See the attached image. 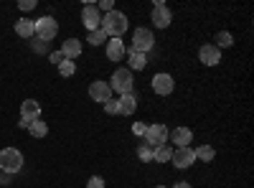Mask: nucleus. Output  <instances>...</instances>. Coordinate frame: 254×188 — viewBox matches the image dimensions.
Returning a JSON list of instances; mask_svg holds the SVG:
<instances>
[{"instance_id": "0eeeda50", "label": "nucleus", "mask_w": 254, "mask_h": 188, "mask_svg": "<svg viewBox=\"0 0 254 188\" xmlns=\"http://www.w3.org/2000/svg\"><path fill=\"white\" fill-rule=\"evenodd\" d=\"M41 115V107H38V102L36 99H26L23 104H20V127H31V122H36Z\"/></svg>"}, {"instance_id": "aec40b11", "label": "nucleus", "mask_w": 254, "mask_h": 188, "mask_svg": "<svg viewBox=\"0 0 254 188\" xmlns=\"http://www.w3.org/2000/svg\"><path fill=\"white\" fill-rule=\"evenodd\" d=\"M127 56H130V69L142 71V69L147 66V56H145V54H137V51H132V49H130V54H127Z\"/></svg>"}, {"instance_id": "f257e3e1", "label": "nucleus", "mask_w": 254, "mask_h": 188, "mask_svg": "<svg viewBox=\"0 0 254 188\" xmlns=\"http://www.w3.org/2000/svg\"><path fill=\"white\" fill-rule=\"evenodd\" d=\"M110 38H120L125 31H127V15L120 13V10H110L102 15V26H99Z\"/></svg>"}, {"instance_id": "6ab92c4d", "label": "nucleus", "mask_w": 254, "mask_h": 188, "mask_svg": "<svg viewBox=\"0 0 254 188\" xmlns=\"http://www.w3.org/2000/svg\"><path fill=\"white\" fill-rule=\"evenodd\" d=\"M173 158V148L171 145H158V148H153V160H158V163H168Z\"/></svg>"}, {"instance_id": "4be33fe9", "label": "nucleus", "mask_w": 254, "mask_h": 188, "mask_svg": "<svg viewBox=\"0 0 254 188\" xmlns=\"http://www.w3.org/2000/svg\"><path fill=\"white\" fill-rule=\"evenodd\" d=\"M31 135L33 137H46L49 135V127H46V122H41V120H36V122H31Z\"/></svg>"}, {"instance_id": "7c9ffc66", "label": "nucleus", "mask_w": 254, "mask_h": 188, "mask_svg": "<svg viewBox=\"0 0 254 188\" xmlns=\"http://www.w3.org/2000/svg\"><path fill=\"white\" fill-rule=\"evenodd\" d=\"M18 8H20V10H31V8H36V0H20Z\"/></svg>"}, {"instance_id": "393cba45", "label": "nucleus", "mask_w": 254, "mask_h": 188, "mask_svg": "<svg viewBox=\"0 0 254 188\" xmlns=\"http://www.w3.org/2000/svg\"><path fill=\"white\" fill-rule=\"evenodd\" d=\"M87 41H89V44H92V46H99V44H104V41H107V33H104L102 28H99V31H92Z\"/></svg>"}, {"instance_id": "f8f14e48", "label": "nucleus", "mask_w": 254, "mask_h": 188, "mask_svg": "<svg viewBox=\"0 0 254 188\" xmlns=\"http://www.w3.org/2000/svg\"><path fill=\"white\" fill-rule=\"evenodd\" d=\"M153 89H155L160 97L173 94V89H176L173 76H171V74H155V76H153Z\"/></svg>"}, {"instance_id": "5701e85b", "label": "nucleus", "mask_w": 254, "mask_h": 188, "mask_svg": "<svg viewBox=\"0 0 254 188\" xmlns=\"http://www.w3.org/2000/svg\"><path fill=\"white\" fill-rule=\"evenodd\" d=\"M231 44H234V38H231V33L229 31H221V33H216V49L221 51V49H226V46H231Z\"/></svg>"}, {"instance_id": "f3484780", "label": "nucleus", "mask_w": 254, "mask_h": 188, "mask_svg": "<svg viewBox=\"0 0 254 188\" xmlns=\"http://www.w3.org/2000/svg\"><path fill=\"white\" fill-rule=\"evenodd\" d=\"M61 54L66 56L69 61H71V59H76V56L81 54V41H76V38H69V41H64V46H61Z\"/></svg>"}, {"instance_id": "7ed1b4c3", "label": "nucleus", "mask_w": 254, "mask_h": 188, "mask_svg": "<svg viewBox=\"0 0 254 188\" xmlns=\"http://www.w3.org/2000/svg\"><path fill=\"white\" fill-rule=\"evenodd\" d=\"M0 168H3L5 173H18L20 168H23V155H20L15 148L0 150Z\"/></svg>"}, {"instance_id": "f03ea898", "label": "nucleus", "mask_w": 254, "mask_h": 188, "mask_svg": "<svg viewBox=\"0 0 254 188\" xmlns=\"http://www.w3.org/2000/svg\"><path fill=\"white\" fill-rule=\"evenodd\" d=\"M132 71L130 69H117L115 74H112V81H110V89L112 92H117L120 97H125V94H132Z\"/></svg>"}, {"instance_id": "9b49d317", "label": "nucleus", "mask_w": 254, "mask_h": 188, "mask_svg": "<svg viewBox=\"0 0 254 188\" xmlns=\"http://www.w3.org/2000/svg\"><path fill=\"white\" fill-rule=\"evenodd\" d=\"M198 59H201V64H206V66H216L221 61V51L214 44H203L198 49Z\"/></svg>"}, {"instance_id": "9d476101", "label": "nucleus", "mask_w": 254, "mask_h": 188, "mask_svg": "<svg viewBox=\"0 0 254 188\" xmlns=\"http://www.w3.org/2000/svg\"><path fill=\"white\" fill-rule=\"evenodd\" d=\"M81 20H84V26L89 28V33L92 31H99V26H102V13H99V8L97 5H87L81 10Z\"/></svg>"}, {"instance_id": "ddd939ff", "label": "nucleus", "mask_w": 254, "mask_h": 188, "mask_svg": "<svg viewBox=\"0 0 254 188\" xmlns=\"http://www.w3.org/2000/svg\"><path fill=\"white\" fill-rule=\"evenodd\" d=\"M89 97L94 99V102H110L112 99V89H110V84L107 81H92L89 84Z\"/></svg>"}, {"instance_id": "4468645a", "label": "nucleus", "mask_w": 254, "mask_h": 188, "mask_svg": "<svg viewBox=\"0 0 254 188\" xmlns=\"http://www.w3.org/2000/svg\"><path fill=\"white\" fill-rule=\"evenodd\" d=\"M168 140H171V142H176L178 148H188V142L193 140V132H190L188 127H176V130H171V132H168Z\"/></svg>"}, {"instance_id": "412c9836", "label": "nucleus", "mask_w": 254, "mask_h": 188, "mask_svg": "<svg viewBox=\"0 0 254 188\" xmlns=\"http://www.w3.org/2000/svg\"><path fill=\"white\" fill-rule=\"evenodd\" d=\"M193 155L198 160H203V163H211V160H214V155H216V150L211 148V145H198V150H193Z\"/></svg>"}, {"instance_id": "423d86ee", "label": "nucleus", "mask_w": 254, "mask_h": 188, "mask_svg": "<svg viewBox=\"0 0 254 188\" xmlns=\"http://www.w3.org/2000/svg\"><path fill=\"white\" fill-rule=\"evenodd\" d=\"M168 132H171V130H168L165 125H150L142 137H145V142L150 145V148H158V145H165L168 142Z\"/></svg>"}, {"instance_id": "2eb2a0df", "label": "nucleus", "mask_w": 254, "mask_h": 188, "mask_svg": "<svg viewBox=\"0 0 254 188\" xmlns=\"http://www.w3.org/2000/svg\"><path fill=\"white\" fill-rule=\"evenodd\" d=\"M15 33L20 38H31L36 33V23H33V20H28V18H20V20H15Z\"/></svg>"}, {"instance_id": "39448f33", "label": "nucleus", "mask_w": 254, "mask_h": 188, "mask_svg": "<svg viewBox=\"0 0 254 188\" xmlns=\"http://www.w3.org/2000/svg\"><path fill=\"white\" fill-rule=\"evenodd\" d=\"M153 44H155V38H153V31L150 28H137L132 33V51L147 54V51L153 49Z\"/></svg>"}, {"instance_id": "cd10ccee", "label": "nucleus", "mask_w": 254, "mask_h": 188, "mask_svg": "<svg viewBox=\"0 0 254 188\" xmlns=\"http://www.w3.org/2000/svg\"><path fill=\"white\" fill-rule=\"evenodd\" d=\"M49 59H51V64H56V66H59V64H61V61H66V56H64V54H61V51H54V54H51V56H49Z\"/></svg>"}, {"instance_id": "a878e982", "label": "nucleus", "mask_w": 254, "mask_h": 188, "mask_svg": "<svg viewBox=\"0 0 254 188\" xmlns=\"http://www.w3.org/2000/svg\"><path fill=\"white\" fill-rule=\"evenodd\" d=\"M74 69H76V66H74V61H69V59H66V61H61V64H59V71H61V76H71V74H74Z\"/></svg>"}, {"instance_id": "c85d7f7f", "label": "nucleus", "mask_w": 254, "mask_h": 188, "mask_svg": "<svg viewBox=\"0 0 254 188\" xmlns=\"http://www.w3.org/2000/svg\"><path fill=\"white\" fill-rule=\"evenodd\" d=\"M145 130H147V125H145V122H135V125H132V132H135L137 137L145 135Z\"/></svg>"}, {"instance_id": "72a5a7b5", "label": "nucleus", "mask_w": 254, "mask_h": 188, "mask_svg": "<svg viewBox=\"0 0 254 188\" xmlns=\"http://www.w3.org/2000/svg\"><path fill=\"white\" fill-rule=\"evenodd\" d=\"M158 188H165V186H158Z\"/></svg>"}, {"instance_id": "1a4fd4ad", "label": "nucleus", "mask_w": 254, "mask_h": 188, "mask_svg": "<svg viewBox=\"0 0 254 188\" xmlns=\"http://www.w3.org/2000/svg\"><path fill=\"white\" fill-rule=\"evenodd\" d=\"M171 160H173V165H176V168H181V171L190 168V165H193V160H196V155H193V148H176Z\"/></svg>"}, {"instance_id": "2f4dec72", "label": "nucleus", "mask_w": 254, "mask_h": 188, "mask_svg": "<svg viewBox=\"0 0 254 188\" xmlns=\"http://www.w3.org/2000/svg\"><path fill=\"white\" fill-rule=\"evenodd\" d=\"M99 8H102V10H107V13H110V10H115L112 0H102V3H99Z\"/></svg>"}, {"instance_id": "a211bd4d", "label": "nucleus", "mask_w": 254, "mask_h": 188, "mask_svg": "<svg viewBox=\"0 0 254 188\" xmlns=\"http://www.w3.org/2000/svg\"><path fill=\"white\" fill-rule=\"evenodd\" d=\"M117 104H120V115H132L137 107V99H135V94H125L117 99Z\"/></svg>"}, {"instance_id": "6e6552de", "label": "nucleus", "mask_w": 254, "mask_h": 188, "mask_svg": "<svg viewBox=\"0 0 254 188\" xmlns=\"http://www.w3.org/2000/svg\"><path fill=\"white\" fill-rule=\"evenodd\" d=\"M150 20H153V23H155L158 28H168V26H171V20H173V15H171V10H168V5H165V3L155 0V8H153Z\"/></svg>"}, {"instance_id": "473e14b6", "label": "nucleus", "mask_w": 254, "mask_h": 188, "mask_svg": "<svg viewBox=\"0 0 254 188\" xmlns=\"http://www.w3.org/2000/svg\"><path fill=\"white\" fill-rule=\"evenodd\" d=\"M173 188H190V183H176Z\"/></svg>"}, {"instance_id": "b1692460", "label": "nucleus", "mask_w": 254, "mask_h": 188, "mask_svg": "<svg viewBox=\"0 0 254 188\" xmlns=\"http://www.w3.org/2000/svg\"><path fill=\"white\" fill-rule=\"evenodd\" d=\"M137 158L145 160V163H150V160H153V148H150L147 142H142L140 148H137Z\"/></svg>"}, {"instance_id": "dca6fc26", "label": "nucleus", "mask_w": 254, "mask_h": 188, "mask_svg": "<svg viewBox=\"0 0 254 188\" xmlns=\"http://www.w3.org/2000/svg\"><path fill=\"white\" fill-rule=\"evenodd\" d=\"M125 56V44L120 38H110V44H107V59L110 61H120Z\"/></svg>"}, {"instance_id": "bb28decb", "label": "nucleus", "mask_w": 254, "mask_h": 188, "mask_svg": "<svg viewBox=\"0 0 254 188\" xmlns=\"http://www.w3.org/2000/svg\"><path fill=\"white\" fill-rule=\"evenodd\" d=\"M104 110H107V115H120V104H117V99L104 102Z\"/></svg>"}, {"instance_id": "c756f323", "label": "nucleus", "mask_w": 254, "mask_h": 188, "mask_svg": "<svg viewBox=\"0 0 254 188\" xmlns=\"http://www.w3.org/2000/svg\"><path fill=\"white\" fill-rule=\"evenodd\" d=\"M87 188H104V181H102L99 176H94V178H89V183H87Z\"/></svg>"}, {"instance_id": "20e7f679", "label": "nucleus", "mask_w": 254, "mask_h": 188, "mask_svg": "<svg viewBox=\"0 0 254 188\" xmlns=\"http://www.w3.org/2000/svg\"><path fill=\"white\" fill-rule=\"evenodd\" d=\"M36 23V36L44 41H51V38H56V31H59V23L51 18V15H44V18H38V20H33Z\"/></svg>"}]
</instances>
